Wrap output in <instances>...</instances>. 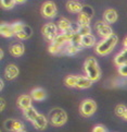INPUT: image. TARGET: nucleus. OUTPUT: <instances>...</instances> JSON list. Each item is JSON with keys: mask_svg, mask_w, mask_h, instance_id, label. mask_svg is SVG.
Wrapping results in <instances>:
<instances>
[{"mask_svg": "<svg viewBox=\"0 0 127 132\" xmlns=\"http://www.w3.org/2000/svg\"><path fill=\"white\" fill-rule=\"evenodd\" d=\"M117 43H119V37L115 34H112L109 37L101 38V40L96 45L95 51L100 56H108L113 51Z\"/></svg>", "mask_w": 127, "mask_h": 132, "instance_id": "1", "label": "nucleus"}, {"mask_svg": "<svg viewBox=\"0 0 127 132\" xmlns=\"http://www.w3.org/2000/svg\"><path fill=\"white\" fill-rule=\"evenodd\" d=\"M84 71L85 75L91 80L93 82H97L101 78V70L98 64V61L93 57H89L85 60L84 62Z\"/></svg>", "mask_w": 127, "mask_h": 132, "instance_id": "2", "label": "nucleus"}, {"mask_svg": "<svg viewBox=\"0 0 127 132\" xmlns=\"http://www.w3.org/2000/svg\"><path fill=\"white\" fill-rule=\"evenodd\" d=\"M47 117H48L50 125H52L53 127H62L67 121V114L64 109L59 107L52 108Z\"/></svg>", "mask_w": 127, "mask_h": 132, "instance_id": "3", "label": "nucleus"}, {"mask_svg": "<svg viewBox=\"0 0 127 132\" xmlns=\"http://www.w3.org/2000/svg\"><path fill=\"white\" fill-rule=\"evenodd\" d=\"M97 111V104L93 100L90 98H87V100H84L81 105H79V112L83 117H91L95 112Z\"/></svg>", "mask_w": 127, "mask_h": 132, "instance_id": "4", "label": "nucleus"}, {"mask_svg": "<svg viewBox=\"0 0 127 132\" xmlns=\"http://www.w3.org/2000/svg\"><path fill=\"white\" fill-rule=\"evenodd\" d=\"M41 33H42V35H44V37L46 38V40L52 43L55 37L59 35L58 25H56L55 23H52V22L46 23V24L41 27Z\"/></svg>", "mask_w": 127, "mask_h": 132, "instance_id": "5", "label": "nucleus"}, {"mask_svg": "<svg viewBox=\"0 0 127 132\" xmlns=\"http://www.w3.org/2000/svg\"><path fill=\"white\" fill-rule=\"evenodd\" d=\"M95 30L97 32V34L101 37V38H105V37H109L111 36L113 33V30L111 27V24L106 23L105 21H97L96 24H95Z\"/></svg>", "mask_w": 127, "mask_h": 132, "instance_id": "6", "label": "nucleus"}, {"mask_svg": "<svg viewBox=\"0 0 127 132\" xmlns=\"http://www.w3.org/2000/svg\"><path fill=\"white\" fill-rule=\"evenodd\" d=\"M93 16V10L91 7L85 6L83 11L78 13L77 16V23L79 25H90L91 19Z\"/></svg>", "mask_w": 127, "mask_h": 132, "instance_id": "7", "label": "nucleus"}, {"mask_svg": "<svg viewBox=\"0 0 127 132\" xmlns=\"http://www.w3.org/2000/svg\"><path fill=\"white\" fill-rule=\"evenodd\" d=\"M41 14L46 19H53L56 16V13H58V9L53 1H46L42 3L41 6Z\"/></svg>", "mask_w": 127, "mask_h": 132, "instance_id": "8", "label": "nucleus"}, {"mask_svg": "<svg viewBox=\"0 0 127 132\" xmlns=\"http://www.w3.org/2000/svg\"><path fill=\"white\" fill-rule=\"evenodd\" d=\"M4 129L11 132H20L25 130V126L22 121L16 120V119H7L3 122Z\"/></svg>", "mask_w": 127, "mask_h": 132, "instance_id": "9", "label": "nucleus"}, {"mask_svg": "<svg viewBox=\"0 0 127 132\" xmlns=\"http://www.w3.org/2000/svg\"><path fill=\"white\" fill-rule=\"evenodd\" d=\"M20 74V70H18L17 65L14 64V63H10L8 64L6 68H4V71H3V75L8 81H12L15 78L18 77Z\"/></svg>", "mask_w": 127, "mask_h": 132, "instance_id": "10", "label": "nucleus"}, {"mask_svg": "<svg viewBox=\"0 0 127 132\" xmlns=\"http://www.w3.org/2000/svg\"><path fill=\"white\" fill-rule=\"evenodd\" d=\"M9 51H10L11 56H13V57H22L25 53V47L20 42H14V43L11 44Z\"/></svg>", "mask_w": 127, "mask_h": 132, "instance_id": "11", "label": "nucleus"}, {"mask_svg": "<svg viewBox=\"0 0 127 132\" xmlns=\"http://www.w3.org/2000/svg\"><path fill=\"white\" fill-rule=\"evenodd\" d=\"M33 101H34V100H33V97L31 95L23 94V95H21L20 97L17 98L16 104H17L18 108H21L22 110H25V109H27V108L32 107V102Z\"/></svg>", "mask_w": 127, "mask_h": 132, "instance_id": "12", "label": "nucleus"}, {"mask_svg": "<svg viewBox=\"0 0 127 132\" xmlns=\"http://www.w3.org/2000/svg\"><path fill=\"white\" fill-rule=\"evenodd\" d=\"M84 4L78 0H70L66 2V10L71 13H81L84 9Z\"/></svg>", "mask_w": 127, "mask_h": 132, "instance_id": "13", "label": "nucleus"}, {"mask_svg": "<svg viewBox=\"0 0 127 132\" xmlns=\"http://www.w3.org/2000/svg\"><path fill=\"white\" fill-rule=\"evenodd\" d=\"M117 19H119V14H117V12L115 9H106V10L103 12V21H105L106 23H109V24H113V23H115L117 21Z\"/></svg>", "mask_w": 127, "mask_h": 132, "instance_id": "14", "label": "nucleus"}, {"mask_svg": "<svg viewBox=\"0 0 127 132\" xmlns=\"http://www.w3.org/2000/svg\"><path fill=\"white\" fill-rule=\"evenodd\" d=\"M93 84V81H91L87 75H77V83L76 87L79 89H86L91 87Z\"/></svg>", "mask_w": 127, "mask_h": 132, "instance_id": "15", "label": "nucleus"}, {"mask_svg": "<svg viewBox=\"0 0 127 132\" xmlns=\"http://www.w3.org/2000/svg\"><path fill=\"white\" fill-rule=\"evenodd\" d=\"M49 123V120H48V117H46L45 115H41L39 114L38 117L36 118V120L33 122L34 127L37 129V130H45L47 128V126Z\"/></svg>", "mask_w": 127, "mask_h": 132, "instance_id": "16", "label": "nucleus"}, {"mask_svg": "<svg viewBox=\"0 0 127 132\" xmlns=\"http://www.w3.org/2000/svg\"><path fill=\"white\" fill-rule=\"evenodd\" d=\"M0 34L1 36L6 37V38H11L14 35V32L12 29V24H9L7 22H1V25H0Z\"/></svg>", "mask_w": 127, "mask_h": 132, "instance_id": "17", "label": "nucleus"}, {"mask_svg": "<svg viewBox=\"0 0 127 132\" xmlns=\"http://www.w3.org/2000/svg\"><path fill=\"white\" fill-rule=\"evenodd\" d=\"M31 96L33 97V100L36 101V102H41V101H44L46 100V97H47V93L44 88H41V87H35V88H33L32 91H31Z\"/></svg>", "mask_w": 127, "mask_h": 132, "instance_id": "18", "label": "nucleus"}, {"mask_svg": "<svg viewBox=\"0 0 127 132\" xmlns=\"http://www.w3.org/2000/svg\"><path fill=\"white\" fill-rule=\"evenodd\" d=\"M73 23L71 22L70 20H67L66 18H61L60 20L56 22V25H58V29L59 31H61V33H65V32H69L72 27Z\"/></svg>", "mask_w": 127, "mask_h": 132, "instance_id": "19", "label": "nucleus"}, {"mask_svg": "<svg viewBox=\"0 0 127 132\" xmlns=\"http://www.w3.org/2000/svg\"><path fill=\"white\" fill-rule=\"evenodd\" d=\"M23 115H24V117L26 118V120H28V121H31L32 123L34 122L35 120H36V118L38 117V115H39V112L37 111L34 107H30V108H27V109H25V110H23Z\"/></svg>", "mask_w": 127, "mask_h": 132, "instance_id": "20", "label": "nucleus"}, {"mask_svg": "<svg viewBox=\"0 0 127 132\" xmlns=\"http://www.w3.org/2000/svg\"><path fill=\"white\" fill-rule=\"evenodd\" d=\"M114 63L117 65V67H119V65L127 63V48H124L123 50L120 51V53L115 56Z\"/></svg>", "mask_w": 127, "mask_h": 132, "instance_id": "21", "label": "nucleus"}, {"mask_svg": "<svg viewBox=\"0 0 127 132\" xmlns=\"http://www.w3.org/2000/svg\"><path fill=\"white\" fill-rule=\"evenodd\" d=\"M82 45L84 48H89V47H93L96 44V37L92 34L82 36Z\"/></svg>", "mask_w": 127, "mask_h": 132, "instance_id": "22", "label": "nucleus"}, {"mask_svg": "<svg viewBox=\"0 0 127 132\" xmlns=\"http://www.w3.org/2000/svg\"><path fill=\"white\" fill-rule=\"evenodd\" d=\"M84 47L82 45H74V44H69L66 47L64 48L63 53L65 55H70V56H73V55H76L77 53H79Z\"/></svg>", "mask_w": 127, "mask_h": 132, "instance_id": "23", "label": "nucleus"}, {"mask_svg": "<svg viewBox=\"0 0 127 132\" xmlns=\"http://www.w3.org/2000/svg\"><path fill=\"white\" fill-rule=\"evenodd\" d=\"M33 35V30H32V27L31 26H28V25H25V27L23 29L20 33H17V34L15 35V37L17 39H27V38H30V37Z\"/></svg>", "mask_w": 127, "mask_h": 132, "instance_id": "24", "label": "nucleus"}, {"mask_svg": "<svg viewBox=\"0 0 127 132\" xmlns=\"http://www.w3.org/2000/svg\"><path fill=\"white\" fill-rule=\"evenodd\" d=\"M76 83H77V75H67L64 79V84L67 87H76Z\"/></svg>", "mask_w": 127, "mask_h": 132, "instance_id": "25", "label": "nucleus"}, {"mask_svg": "<svg viewBox=\"0 0 127 132\" xmlns=\"http://www.w3.org/2000/svg\"><path fill=\"white\" fill-rule=\"evenodd\" d=\"M48 51L51 55H58L60 53H62V51H64V48L55 43H50V45L48 47Z\"/></svg>", "mask_w": 127, "mask_h": 132, "instance_id": "26", "label": "nucleus"}, {"mask_svg": "<svg viewBox=\"0 0 127 132\" xmlns=\"http://www.w3.org/2000/svg\"><path fill=\"white\" fill-rule=\"evenodd\" d=\"M114 110H115V114H116L117 117L123 118L126 114V111H127V107L124 105V104H119V105H116Z\"/></svg>", "mask_w": 127, "mask_h": 132, "instance_id": "27", "label": "nucleus"}, {"mask_svg": "<svg viewBox=\"0 0 127 132\" xmlns=\"http://www.w3.org/2000/svg\"><path fill=\"white\" fill-rule=\"evenodd\" d=\"M25 23H23L22 21H15V22H13L12 23V29H13V32H14V34H17V33H20L23 29L25 27Z\"/></svg>", "mask_w": 127, "mask_h": 132, "instance_id": "28", "label": "nucleus"}, {"mask_svg": "<svg viewBox=\"0 0 127 132\" xmlns=\"http://www.w3.org/2000/svg\"><path fill=\"white\" fill-rule=\"evenodd\" d=\"M77 33L79 35H82V36L91 34V26L90 25H79Z\"/></svg>", "mask_w": 127, "mask_h": 132, "instance_id": "29", "label": "nucleus"}, {"mask_svg": "<svg viewBox=\"0 0 127 132\" xmlns=\"http://www.w3.org/2000/svg\"><path fill=\"white\" fill-rule=\"evenodd\" d=\"M16 4L15 0H1V6L3 9L10 10V9L14 8V6Z\"/></svg>", "mask_w": 127, "mask_h": 132, "instance_id": "30", "label": "nucleus"}, {"mask_svg": "<svg viewBox=\"0 0 127 132\" xmlns=\"http://www.w3.org/2000/svg\"><path fill=\"white\" fill-rule=\"evenodd\" d=\"M117 72L122 77H127V63L126 64H122L117 67Z\"/></svg>", "mask_w": 127, "mask_h": 132, "instance_id": "31", "label": "nucleus"}, {"mask_svg": "<svg viewBox=\"0 0 127 132\" xmlns=\"http://www.w3.org/2000/svg\"><path fill=\"white\" fill-rule=\"evenodd\" d=\"M92 132H109L106 130V128L104 126H102V125H97L93 127V129H92Z\"/></svg>", "mask_w": 127, "mask_h": 132, "instance_id": "32", "label": "nucleus"}, {"mask_svg": "<svg viewBox=\"0 0 127 132\" xmlns=\"http://www.w3.org/2000/svg\"><path fill=\"white\" fill-rule=\"evenodd\" d=\"M0 102H1V106H0V110H4V107H6V101H4V98H1L0 100Z\"/></svg>", "mask_w": 127, "mask_h": 132, "instance_id": "33", "label": "nucleus"}, {"mask_svg": "<svg viewBox=\"0 0 127 132\" xmlns=\"http://www.w3.org/2000/svg\"><path fill=\"white\" fill-rule=\"evenodd\" d=\"M123 46H124V48H127V36L124 38V40H123Z\"/></svg>", "mask_w": 127, "mask_h": 132, "instance_id": "34", "label": "nucleus"}, {"mask_svg": "<svg viewBox=\"0 0 127 132\" xmlns=\"http://www.w3.org/2000/svg\"><path fill=\"white\" fill-rule=\"evenodd\" d=\"M3 87H4V82H3V80L1 79L0 80V89H3Z\"/></svg>", "mask_w": 127, "mask_h": 132, "instance_id": "35", "label": "nucleus"}, {"mask_svg": "<svg viewBox=\"0 0 127 132\" xmlns=\"http://www.w3.org/2000/svg\"><path fill=\"white\" fill-rule=\"evenodd\" d=\"M3 57H4V53H3V49H1L0 50V59H3Z\"/></svg>", "mask_w": 127, "mask_h": 132, "instance_id": "36", "label": "nucleus"}, {"mask_svg": "<svg viewBox=\"0 0 127 132\" xmlns=\"http://www.w3.org/2000/svg\"><path fill=\"white\" fill-rule=\"evenodd\" d=\"M25 1H26V0H15L16 3H24Z\"/></svg>", "mask_w": 127, "mask_h": 132, "instance_id": "37", "label": "nucleus"}, {"mask_svg": "<svg viewBox=\"0 0 127 132\" xmlns=\"http://www.w3.org/2000/svg\"><path fill=\"white\" fill-rule=\"evenodd\" d=\"M123 119H124L125 121H127V111H126V114H125V116L123 117Z\"/></svg>", "mask_w": 127, "mask_h": 132, "instance_id": "38", "label": "nucleus"}, {"mask_svg": "<svg viewBox=\"0 0 127 132\" xmlns=\"http://www.w3.org/2000/svg\"><path fill=\"white\" fill-rule=\"evenodd\" d=\"M20 132H26V131H25V130H23V131H20Z\"/></svg>", "mask_w": 127, "mask_h": 132, "instance_id": "39", "label": "nucleus"}]
</instances>
